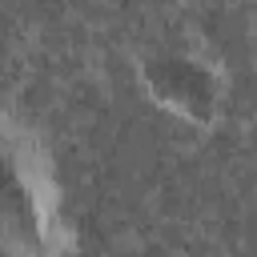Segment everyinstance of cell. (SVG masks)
I'll use <instances>...</instances> for the list:
<instances>
[{
	"label": "cell",
	"instance_id": "1",
	"mask_svg": "<svg viewBox=\"0 0 257 257\" xmlns=\"http://www.w3.org/2000/svg\"><path fill=\"white\" fill-rule=\"evenodd\" d=\"M145 84H149L157 104L173 108L185 120H201L205 124L217 112V76L205 64L189 60V56L161 52L157 60L145 64Z\"/></svg>",
	"mask_w": 257,
	"mask_h": 257
}]
</instances>
